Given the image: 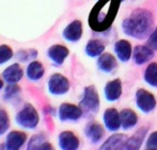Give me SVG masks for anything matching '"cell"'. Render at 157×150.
Returning a JSON list of instances; mask_svg holds the SVG:
<instances>
[{"label": "cell", "mask_w": 157, "mask_h": 150, "mask_svg": "<svg viewBox=\"0 0 157 150\" xmlns=\"http://www.w3.org/2000/svg\"><path fill=\"white\" fill-rule=\"evenodd\" d=\"M15 58L19 62H28L37 58V50L35 49H21L15 53Z\"/></svg>", "instance_id": "cell-26"}, {"label": "cell", "mask_w": 157, "mask_h": 150, "mask_svg": "<svg viewBox=\"0 0 157 150\" xmlns=\"http://www.w3.org/2000/svg\"><path fill=\"white\" fill-rule=\"evenodd\" d=\"M103 119H104V123H105V127L109 131L116 132L120 129L121 116L120 113L114 108H110V109H107L104 112Z\"/></svg>", "instance_id": "cell-13"}, {"label": "cell", "mask_w": 157, "mask_h": 150, "mask_svg": "<svg viewBox=\"0 0 157 150\" xmlns=\"http://www.w3.org/2000/svg\"><path fill=\"white\" fill-rule=\"evenodd\" d=\"M126 135L124 134H113L101 146V149H124L126 143Z\"/></svg>", "instance_id": "cell-23"}, {"label": "cell", "mask_w": 157, "mask_h": 150, "mask_svg": "<svg viewBox=\"0 0 157 150\" xmlns=\"http://www.w3.org/2000/svg\"><path fill=\"white\" fill-rule=\"evenodd\" d=\"M82 115V109L73 103L64 102L58 109V117L61 121H77Z\"/></svg>", "instance_id": "cell-6"}, {"label": "cell", "mask_w": 157, "mask_h": 150, "mask_svg": "<svg viewBox=\"0 0 157 150\" xmlns=\"http://www.w3.org/2000/svg\"><path fill=\"white\" fill-rule=\"evenodd\" d=\"M21 93V87L17 85V83H11L8 84V86L4 90V94H3V99L6 101H10L12 99L16 98L17 96Z\"/></svg>", "instance_id": "cell-27"}, {"label": "cell", "mask_w": 157, "mask_h": 150, "mask_svg": "<svg viewBox=\"0 0 157 150\" xmlns=\"http://www.w3.org/2000/svg\"><path fill=\"white\" fill-rule=\"evenodd\" d=\"M122 29L126 35L138 39H144L153 32V16L145 9H136L124 19Z\"/></svg>", "instance_id": "cell-1"}, {"label": "cell", "mask_w": 157, "mask_h": 150, "mask_svg": "<svg viewBox=\"0 0 157 150\" xmlns=\"http://www.w3.org/2000/svg\"><path fill=\"white\" fill-rule=\"evenodd\" d=\"M134 61L137 65H142V64L147 63L154 58V50L150 48L149 46L139 45L136 46L134 49Z\"/></svg>", "instance_id": "cell-14"}, {"label": "cell", "mask_w": 157, "mask_h": 150, "mask_svg": "<svg viewBox=\"0 0 157 150\" xmlns=\"http://www.w3.org/2000/svg\"><path fill=\"white\" fill-rule=\"evenodd\" d=\"M104 94L108 101H116L122 95V82L120 79H114L106 84Z\"/></svg>", "instance_id": "cell-16"}, {"label": "cell", "mask_w": 157, "mask_h": 150, "mask_svg": "<svg viewBox=\"0 0 157 150\" xmlns=\"http://www.w3.org/2000/svg\"><path fill=\"white\" fill-rule=\"evenodd\" d=\"M118 4V0H101L91 13V27L95 30L107 29L116 17Z\"/></svg>", "instance_id": "cell-2"}, {"label": "cell", "mask_w": 157, "mask_h": 150, "mask_svg": "<svg viewBox=\"0 0 157 150\" xmlns=\"http://www.w3.org/2000/svg\"><path fill=\"white\" fill-rule=\"evenodd\" d=\"M27 142V134L23 131L13 130L8 133L4 143V147L8 150H18Z\"/></svg>", "instance_id": "cell-9"}, {"label": "cell", "mask_w": 157, "mask_h": 150, "mask_svg": "<svg viewBox=\"0 0 157 150\" xmlns=\"http://www.w3.org/2000/svg\"><path fill=\"white\" fill-rule=\"evenodd\" d=\"M114 51H116L118 58L122 62H127L130 60L132 54V45L128 41L120 39L114 44Z\"/></svg>", "instance_id": "cell-18"}, {"label": "cell", "mask_w": 157, "mask_h": 150, "mask_svg": "<svg viewBox=\"0 0 157 150\" xmlns=\"http://www.w3.org/2000/svg\"><path fill=\"white\" fill-rule=\"evenodd\" d=\"M97 67L101 71L109 74L117 67L116 58L111 53H101L97 59Z\"/></svg>", "instance_id": "cell-19"}, {"label": "cell", "mask_w": 157, "mask_h": 150, "mask_svg": "<svg viewBox=\"0 0 157 150\" xmlns=\"http://www.w3.org/2000/svg\"><path fill=\"white\" fill-rule=\"evenodd\" d=\"M15 121L19 127L27 130H33L37 127L40 123V115L36 109L30 103H26L17 112L15 116Z\"/></svg>", "instance_id": "cell-3"}, {"label": "cell", "mask_w": 157, "mask_h": 150, "mask_svg": "<svg viewBox=\"0 0 157 150\" xmlns=\"http://www.w3.org/2000/svg\"><path fill=\"white\" fill-rule=\"evenodd\" d=\"M147 128H140L136 133L132 136H130L129 138L126 140V143L124 145V149L127 150H132V149H139L142 145V143L144 142V138L147 136Z\"/></svg>", "instance_id": "cell-20"}, {"label": "cell", "mask_w": 157, "mask_h": 150, "mask_svg": "<svg viewBox=\"0 0 157 150\" xmlns=\"http://www.w3.org/2000/svg\"><path fill=\"white\" fill-rule=\"evenodd\" d=\"M120 116H121V127L124 130L132 129L138 123V116L130 109L122 110L120 112Z\"/></svg>", "instance_id": "cell-22"}, {"label": "cell", "mask_w": 157, "mask_h": 150, "mask_svg": "<svg viewBox=\"0 0 157 150\" xmlns=\"http://www.w3.org/2000/svg\"><path fill=\"white\" fill-rule=\"evenodd\" d=\"M79 107L82 109L83 113L95 114L99 110V97L94 85L85 87L83 95L79 102Z\"/></svg>", "instance_id": "cell-4"}, {"label": "cell", "mask_w": 157, "mask_h": 150, "mask_svg": "<svg viewBox=\"0 0 157 150\" xmlns=\"http://www.w3.org/2000/svg\"><path fill=\"white\" fill-rule=\"evenodd\" d=\"M86 53L90 58H96L99 57L105 50V45L98 39H91L86 45Z\"/></svg>", "instance_id": "cell-24"}, {"label": "cell", "mask_w": 157, "mask_h": 150, "mask_svg": "<svg viewBox=\"0 0 157 150\" xmlns=\"http://www.w3.org/2000/svg\"><path fill=\"white\" fill-rule=\"evenodd\" d=\"M10 129V117L6 110L0 109V136L3 135Z\"/></svg>", "instance_id": "cell-29"}, {"label": "cell", "mask_w": 157, "mask_h": 150, "mask_svg": "<svg viewBox=\"0 0 157 150\" xmlns=\"http://www.w3.org/2000/svg\"><path fill=\"white\" fill-rule=\"evenodd\" d=\"M3 84H4V80L2 79V77L0 76V90L3 89Z\"/></svg>", "instance_id": "cell-32"}, {"label": "cell", "mask_w": 157, "mask_h": 150, "mask_svg": "<svg viewBox=\"0 0 157 150\" xmlns=\"http://www.w3.org/2000/svg\"><path fill=\"white\" fill-rule=\"evenodd\" d=\"M147 45L153 50H157V28L150 34Z\"/></svg>", "instance_id": "cell-31"}, {"label": "cell", "mask_w": 157, "mask_h": 150, "mask_svg": "<svg viewBox=\"0 0 157 150\" xmlns=\"http://www.w3.org/2000/svg\"><path fill=\"white\" fill-rule=\"evenodd\" d=\"M14 57L12 48L9 45H0V66L8 63Z\"/></svg>", "instance_id": "cell-28"}, {"label": "cell", "mask_w": 157, "mask_h": 150, "mask_svg": "<svg viewBox=\"0 0 157 150\" xmlns=\"http://www.w3.org/2000/svg\"><path fill=\"white\" fill-rule=\"evenodd\" d=\"M70 54L67 47L61 44H55L47 49V57L56 66H61Z\"/></svg>", "instance_id": "cell-8"}, {"label": "cell", "mask_w": 157, "mask_h": 150, "mask_svg": "<svg viewBox=\"0 0 157 150\" xmlns=\"http://www.w3.org/2000/svg\"><path fill=\"white\" fill-rule=\"evenodd\" d=\"M147 149H157V131L150 134L147 141Z\"/></svg>", "instance_id": "cell-30"}, {"label": "cell", "mask_w": 157, "mask_h": 150, "mask_svg": "<svg viewBox=\"0 0 157 150\" xmlns=\"http://www.w3.org/2000/svg\"><path fill=\"white\" fill-rule=\"evenodd\" d=\"M136 104L143 113H150L156 107V99L153 94L140 89L136 92Z\"/></svg>", "instance_id": "cell-7"}, {"label": "cell", "mask_w": 157, "mask_h": 150, "mask_svg": "<svg viewBox=\"0 0 157 150\" xmlns=\"http://www.w3.org/2000/svg\"><path fill=\"white\" fill-rule=\"evenodd\" d=\"M70 81L65 76L61 74H52L47 81V90L52 95L61 96L68 92L70 90Z\"/></svg>", "instance_id": "cell-5"}, {"label": "cell", "mask_w": 157, "mask_h": 150, "mask_svg": "<svg viewBox=\"0 0 157 150\" xmlns=\"http://www.w3.org/2000/svg\"><path fill=\"white\" fill-rule=\"evenodd\" d=\"M45 75V68L39 61H31L26 68V77L31 82L40 81Z\"/></svg>", "instance_id": "cell-15"}, {"label": "cell", "mask_w": 157, "mask_h": 150, "mask_svg": "<svg viewBox=\"0 0 157 150\" xmlns=\"http://www.w3.org/2000/svg\"><path fill=\"white\" fill-rule=\"evenodd\" d=\"M144 80L149 85L157 87V63H151L144 71Z\"/></svg>", "instance_id": "cell-25"}, {"label": "cell", "mask_w": 157, "mask_h": 150, "mask_svg": "<svg viewBox=\"0 0 157 150\" xmlns=\"http://www.w3.org/2000/svg\"><path fill=\"white\" fill-rule=\"evenodd\" d=\"M82 32V23L80 20H74L64 28L62 35L65 41L71 42V43H76L81 38Z\"/></svg>", "instance_id": "cell-10"}, {"label": "cell", "mask_w": 157, "mask_h": 150, "mask_svg": "<svg viewBox=\"0 0 157 150\" xmlns=\"http://www.w3.org/2000/svg\"><path fill=\"white\" fill-rule=\"evenodd\" d=\"M54 147L52 146L49 142H47L46 140V136L42 133L39 134H34L30 137L29 142L27 145V149L28 150H34V149H52Z\"/></svg>", "instance_id": "cell-21"}, {"label": "cell", "mask_w": 157, "mask_h": 150, "mask_svg": "<svg viewBox=\"0 0 157 150\" xmlns=\"http://www.w3.org/2000/svg\"><path fill=\"white\" fill-rule=\"evenodd\" d=\"M59 147L62 150H76L79 148V138L72 131H62L58 136Z\"/></svg>", "instance_id": "cell-11"}, {"label": "cell", "mask_w": 157, "mask_h": 150, "mask_svg": "<svg viewBox=\"0 0 157 150\" xmlns=\"http://www.w3.org/2000/svg\"><path fill=\"white\" fill-rule=\"evenodd\" d=\"M2 79L8 84L11 83H18L24 77V69L18 63L11 64L6 68L1 74Z\"/></svg>", "instance_id": "cell-12"}, {"label": "cell", "mask_w": 157, "mask_h": 150, "mask_svg": "<svg viewBox=\"0 0 157 150\" xmlns=\"http://www.w3.org/2000/svg\"><path fill=\"white\" fill-rule=\"evenodd\" d=\"M85 134L91 143H98L101 141V138L105 135V130L99 125L98 123H90L87 127L85 128Z\"/></svg>", "instance_id": "cell-17"}]
</instances>
